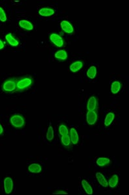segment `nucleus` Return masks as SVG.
Listing matches in <instances>:
<instances>
[{
  "label": "nucleus",
  "instance_id": "obj_1",
  "mask_svg": "<svg viewBox=\"0 0 129 195\" xmlns=\"http://www.w3.org/2000/svg\"><path fill=\"white\" fill-rule=\"evenodd\" d=\"M10 122L12 125L17 128H22L25 124V120L19 114H15L12 116L10 119Z\"/></svg>",
  "mask_w": 129,
  "mask_h": 195
},
{
  "label": "nucleus",
  "instance_id": "obj_2",
  "mask_svg": "<svg viewBox=\"0 0 129 195\" xmlns=\"http://www.w3.org/2000/svg\"><path fill=\"white\" fill-rule=\"evenodd\" d=\"M32 83L33 80L30 77H24L17 82L16 88L19 91H22V90L28 88L32 85Z\"/></svg>",
  "mask_w": 129,
  "mask_h": 195
},
{
  "label": "nucleus",
  "instance_id": "obj_3",
  "mask_svg": "<svg viewBox=\"0 0 129 195\" xmlns=\"http://www.w3.org/2000/svg\"><path fill=\"white\" fill-rule=\"evenodd\" d=\"M16 82H15L13 79H9L6 81L4 85H3V89L5 92H13L15 89H16Z\"/></svg>",
  "mask_w": 129,
  "mask_h": 195
},
{
  "label": "nucleus",
  "instance_id": "obj_4",
  "mask_svg": "<svg viewBox=\"0 0 129 195\" xmlns=\"http://www.w3.org/2000/svg\"><path fill=\"white\" fill-rule=\"evenodd\" d=\"M97 120V114L95 111H88L86 121L89 125H94Z\"/></svg>",
  "mask_w": 129,
  "mask_h": 195
},
{
  "label": "nucleus",
  "instance_id": "obj_5",
  "mask_svg": "<svg viewBox=\"0 0 129 195\" xmlns=\"http://www.w3.org/2000/svg\"><path fill=\"white\" fill-rule=\"evenodd\" d=\"M50 41L57 47H62L64 46V41L62 37L56 33H52L50 35Z\"/></svg>",
  "mask_w": 129,
  "mask_h": 195
},
{
  "label": "nucleus",
  "instance_id": "obj_6",
  "mask_svg": "<svg viewBox=\"0 0 129 195\" xmlns=\"http://www.w3.org/2000/svg\"><path fill=\"white\" fill-rule=\"evenodd\" d=\"M4 189H5V193H7V194L11 193V192L13 191V187H14L13 179L9 177L5 178L4 179Z\"/></svg>",
  "mask_w": 129,
  "mask_h": 195
},
{
  "label": "nucleus",
  "instance_id": "obj_7",
  "mask_svg": "<svg viewBox=\"0 0 129 195\" xmlns=\"http://www.w3.org/2000/svg\"><path fill=\"white\" fill-rule=\"evenodd\" d=\"M60 26L61 28H62L64 31L67 33L69 34L72 33L73 32V31H74V29H73L72 25L70 24L69 21H67L66 20H64L62 21H61Z\"/></svg>",
  "mask_w": 129,
  "mask_h": 195
},
{
  "label": "nucleus",
  "instance_id": "obj_8",
  "mask_svg": "<svg viewBox=\"0 0 129 195\" xmlns=\"http://www.w3.org/2000/svg\"><path fill=\"white\" fill-rule=\"evenodd\" d=\"M97 106V99L95 96H91L88 100L87 104L88 111H95L96 109Z\"/></svg>",
  "mask_w": 129,
  "mask_h": 195
},
{
  "label": "nucleus",
  "instance_id": "obj_9",
  "mask_svg": "<svg viewBox=\"0 0 129 195\" xmlns=\"http://www.w3.org/2000/svg\"><path fill=\"white\" fill-rule=\"evenodd\" d=\"M96 178L99 184L104 187H106L108 186V181L106 180V178L104 177V176L101 172H97L96 173Z\"/></svg>",
  "mask_w": 129,
  "mask_h": 195
},
{
  "label": "nucleus",
  "instance_id": "obj_10",
  "mask_svg": "<svg viewBox=\"0 0 129 195\" xmlns=\"http://www.w3.org/2000/svg\"><path fill=\"white\" fill-rule=\"evenodd\" d=\"M70 139H71V142L73 144H77L78 143L79 140V135L77 132L76 129L75 128H71L70 129Z\"/></svg>",
  "mask_w": 129,
  "mask_h": 195
},
{
  "label": "nucleus",
  "instance_id": "obj_11",
  "mask_svg": "<svg viewBox=\"0 0 129 195\" xmlns=\"http://www.w3.org/2000/svg\"><path fill=\"white\" fill-rule=\"evenodd\" d=\"M38 13L42 16H50L55 14V11L50 8H42L40 9Z\"/></svg>",
  "mask_w": 129,
  "mask_h": 195
},
{
  "label": "nucleus",
  "instance_id": "obj_12",
  "mask_svg": "<svg viewBox=\"0 0 129 195\" xmlns=\"http://www.w3.org/2000/svg\"><path fill=\"white\" fill-rule=\"evenodd\" d=\"M19 26L26 30L31 31L33 29V24L29 21L26 20H21L19 21Z\"/></svg>",
  "mask_w": 129,
  "mask_h": 195
},
{
  "label": "nucleus",
  "instance_id": "obj_13",
  "mask_svg": "<svg viewBox=\"0 0 129 195\" xmlns=\"http://www.w3.org/2000/svg\"><path fill=\"white\" fill-rule=\"evenodd\" d=\"M82 66H83V63H82V62L79 61H76V62H75V63H73L70 65L69 70H71V72H77L82 69Z\"/></svg>",
  "mask_w": 129,
  "mask_h": 195
},
{
  "label": "nucleus",
  "instance_id": "obj_14",
  "mask_svg": "<svg viewBox=\"0 0 129 195\" xmlns=\"http://www.w3.org/2000/svg\"><path fill=\"white\" fill-rule=\"evenodd\" d=\"M5 39L7 40L9 44L11 46H13V47H16V46L19 45V42H18L16 39H14L11 33L7 34V35L5 36Z\"/></svg>",
  "mask_w": 129,
  "mask_h": 195
},
{
  "label": "nucleus",
  "instance_id": "obj_15",
  "mask_svg": "<svg viewBox=\"0 0 129 195\" xmlns=\"http://www.w3.org/2000/svg\"><path fill=\"white\" fill-rule=\"evenodd\" d=\"M28 169L32 173H39L42 171V166L38 163H33L29 166Z\"/></svg>",
  "mask_w": 129,
  "mask_h": 195
},
{
  "label": "nucleus",
  "instance_id": "obj_16",
  "mask_svg": "<svg viewBox=\"0 0 129 195\" xmlns=\"http://www.w3.org/2000/svg\"><path fill=\"white\" fill-rule=\"evenodd\" d=\"M121 85L120 82L118 81H116L114 82H113L111 86V91L112 92V94H116L117 93H118L119 91L121 90Z\"/></svg>",
  "mask_w": 129,
  "mask_h": 195
},
{
  "label": "nucleus",
  "instance_id": "obj_17",
  "mask_svg": "<svg viewBox=\"0 0 129 195\" xmlns=\"http://www.w3.org/2000/svg\"><path fill=\"white\" fill-rule=\"evenodd\" d=\"M81 184H82V187H83L84 190L85 191L86 193L88 194H93V189H92L90 185L89 184L88 182L85 180V179H82L81 181Z\"/></svg>",
  "mask_w": 129,
  "mask_h": 195
},
{
  "label": "nucleus",
  "instance_id": "obj_18",
  "mask_svg": "<svg viewBox=\"0 0 129 195\" xmlns=\"http://www.w3.org/2000/svg\"><path fill=\"white\" fill-rule=\"evenodd\" d=\"M119 181V178L118 175H113L111 178H110L109 181H108V184L111 188H114L118 185Z\"/></svg>",
  "mask_w": 129,
  "mask_h": 195
},
{
  "label": "nucleus",
  "instance_id": "obj_19",
  "mask_svg": "<svg viewBox=\"0 0 129 195\" xmlns=\"http://www.w3.org/2000/svg\"><path fill=\"white\" fill-rule=\"evenodd\" d=\"M55 58L60 60H66L67 58V54L65 50H59L55 54Z\"/></svg>",
  "mask_w": 129,
  "mask_h": 195
},
{
  "label": "nucleus",
  "instance_id": "obj_20",
  "mask_svg": "<svg viewBox=\"0 0 129 195\" xmlns=\"http://www.w3.org/2000/svg\"><path fill=\"white\" fill-rule=\"evenodd\" d=\"M97 74V69L95 66H91L87 71V76L90 79H94Z\"/></svg>",
  "mask_w": 129,
  "mask_h": 195
},
{
  "label": "nucleus",
  "instance_id": "obj_21",
  "mask_svg": "<svg viewBox=\"0 0 129 195\" xmlns=\"http://www.w3.org/2000/svg\"><path fill=\"white\" fill-rule=\"evenodd\" d=\"M114 118H115L114 113H109L108 114H107L105 120H104V125L106 126H109L113 122V120H114Z\"/></svg>",
  "mask_w": 129,
  "mask_h": 195
},
{
  "label": "nucleus",
  "instance_id": "obj_22",
  "mask_svg": "<svg viewBox=\"0 0 129 195\" xmlns=\"http://www.w3.org/2000/svg\"><path fill=\"white\" fill-rule=\"evenodd\" d=\"M110 162V160L106 157H99L97 160V165L99 166H104L108 165Z\"/></svg>",
  "mask_w": 129,
  "mask_h": 195
},
{
  "label": "nucleus",
  "instance_id": "obj_23",
  "mask_svg": "<svg viewBox=\"0 0 129 195\" xmlns=\"http://www.w3.org/2000/svg\"><path fill=\"white\" fill-rule=\"evenodd\" d=\"M61 142L63 144L64 146H69L70 144H71V139H70V137L68 135H62L61 137Z\"/></svg>",
  "mask_w": 129,
  "mask_h": 195
},
{
  "label": "nucleus",
  "instance_id": "obj_24",
  "mask_svg": "<svg viewBox=\"0 0 129 195\" xmlns=\"http://www.w3.org/2000/svg\"><path fill=\"white\" fill-rule=\"evenodd\" d=\"M46 137L48 141H52L54 138V130L52 126H50L48 128L47 135H46Z\"/></svg>",
  "mask_w": 129,
  "mask_h": 195
},
{
  "label": "nucleus",
  "instance_id": "obj_25",
  "mask_svg": "<svg viewBox=\"0 0 129 195\" xmlns=\"http://www.w3.org/2000/svg\"><path fill=\"white\" fill-rule=\"evenodd\" d=\"M58 130H59V133L61 135H68V129L65 125H60L58 128Z\"/></svg>",
  "mask_w": 129,
  "mask_h": 195
},
{
  "label": "nucleus",
  "instance_id": "obj_26",
  "mask_svg": "<svg viewBox=\"0 0 129 195\" xmlns=\"http://www.w3.org/2000/svg\"><path fill=\"white\" fill-rule=\"evenodd\" d=\"M0 21H3V22L7 21V16H6V14L4 9L1 7H0Z\"/></svg>",
  "mask_w": 129,
  "mask_h": 195
},
{
  "label": "nucleus",
  "instance_id": "obj_27",
  "mask_svg": "<svg viewBox=\"0 0 129 195\" xmlns=\"http://www.w3.org/2000/svg\"><path fill=\"white\" fill-rule=\"evenodd\" d=\"M54 194H67V193H66V192H64L63 191H58L57 192H56V193H53Z\"/></svg>",
  "mask_w": 129,
  "mask_h": 195
},
{
  "label": "nucleus",
  "instance_id": "obj_28",
  "mask_svg": "<svg viewBox=\"0 0 129 195\" xmlns=\"http://www.w3.org/2000/svg\"><path fill=\"white\" fill-rule=\"evenodd\" d=\"M4 48V42H3V41H1V40L0 39V49H2Z\"/></svg>",
  "mask_w": 129,
  "mask_h": 195
},
{
  "label": "nucleus",
  "instance_id": "obj_29",
  "mask_svg": "<svg viewBox=\"0 0 129 195\" xmlns=\"http://www.w3.org/2000/svg\"><path fill=\"white\" fill-rule=\"evenodd\" d=\"M3 132H4V128H3L2 126L1 125V124H0V135H1Z\"/></svg>",
  "mask_w": 129,
  "mask_h": 195
}]
</instances>
